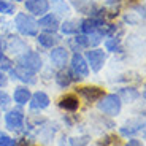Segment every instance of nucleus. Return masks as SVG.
I'll list each match as a JSON object with an SVG mask.
<instances>
[{"label":"nucleus","mask_w":146,"mask_h":146,"mask_svg":"<svg viewBox=\"0 0 146 146\" xmlns=\"http://www.w3.org/2000/svg\"><path fill=\"white\" fill-rule=\"evenodd\" d=\"M106 3L108 5H114V3H117V2H119V0H105Z\"/></svg>","instance_id":"30"},{"label":"nucleus","mask_w":146,"mask_h":146,"mask_svg":"<svg viewBox=\"0 0 146 146\" xmlns=\"http://www.w3.org/2000/svg\"><path fill=\"white\" fill-rule=\"evenodd\" d=\"M121 99L117 97V94H108L103 95L99 102V110L103 111L108 116H116L121 111Z\"/></svg>","instance_id":"2"},{"label":"nucleus","mask_w":146,"mask_h":146,"mask_svg":"<svg viewBox=\"0 0 146 146\" xmlns=\"http://www.w3.org/2000/svg\"><path fill=\"white\" fill-rule=\"evenodd\" d=\"M0 146H16V141L7 133H0Z\"/></svg>","instance_id":"25"},{"label":"nucleus","mask_w":146,"mask_h":146,"mask_svg":"<svg viewBox=\"0 0 146 146\" xmlns=\"http://www.w3.org/2000/svg\"><path fill=\"white\" fill-rule=\"evenodd\" d=\"M72 70L76 76H88L89 73V65L86 62V59L81 54H73L72 57Z\"/></svg>","instance_id":"7"},{"label":"nucleus","mask_w":146,"mask_h":146,"mask_svg":"<svg viewBox=\"0 0 146 146\" xmlns=\"http://www.w3.org/2000/svg\"><path fill=\"white\" fill-rule=\"evenodd\" d=\"M5 81H7V80H5L3 72H0V86H3V84H5Z\"/></svg>","instance_id":"29"},{"label":"nucleus","mask_w":146,"mask_h":146,"mask_svg":"<svg viewBox=\"0 0 146 146\" xmlns=\"http://www.w3.org/2000/svg\"><path fill=\"white\" fill-rule=\"evenodd\" d=\"M76 91L86 102H99L105 95V91L97 88V86H86V88H80Z\"/></svg>","instance_id":"5"},{"label":"nucleus","mask_w":146,"mask_h":146,"mask_svg":"<svg viewBox=\"0 0 146 146\" xmlns=\"http://www.w3.org/2000/svg\"><path fill=\"white\" fill-rule=\"evenodd\" d=\"M19 65L26 67V68L32 70V72L35 73V72H38V70L41 68V59L36 52L26 51L21 57H19Z\"/></svg>","instance_id":"3"},{"label":"nucleus","mask_w":146,"mask_h":146,"mask_svg":"<svg viewBox=\"0 0 146 146\" xmlns=\"http://www.w3.org/2000/svg\"><path fill=\"white\" fill-rule=\"evenodd\" d=\"M117 46H119V38H116V36H111L105 41V48L108 51H116Z\"/></svg>","instance_id":"24"},{"label":"nucleus","mask_w":146,"mask_h":146,"mask_svg":"<svg viewBox=\"0 0 146 146\" xmlns=\"http://www.w3.org/2000/svg\"><path fill=\"white\" fill-rule=\"evenodd\" d=\"M30 91L27 88H18L15 91V95H13V99L18 105H26L27 102L30 100Z\"/></svg>","instance_id":"15"},{"label":"nucleus","mask_w":146,"mask_h":146,"mask_svg":"<svg viewBox=\"0 0 146 146\" xmlns=\"http://www.w3.org/2000/svg\"><path fill=\"white\" fill-rule=\"evenodd\" d=\"M5 124L10 130H19L24 124V113L21 110H10L5 114Z\"/></svg>","instance_id":"4"},{"label":"nucleus","mask_w":146,"mask_h":146,"mask_svg":"<svg viewBox=\"0 0 146 146\" xmlns=\"http://www.w3.org/2000/svg\"><path fill=\"white\" fill-rule=\"evenodd\" d=\"M125 146H143V145L138 141V140H129L127 145H125Z\"/></svg>","instance_id":"28"},{"label":"nucleus","mask_w":146,"mask_h":146,"mask_svg":"<svg viewBox=\"0 0 146 146\" xmlns=\"http://www.w3.org/2000/svg\"><path fill=\"white\" fill-rule=\"evenodd\" d=\"M26 8L32 15H44L49 10V2L48 0H26Z\"/></svg>","instance_id":"8"},{"label":"nucleus","mask_w":146,"mask_h":146,"mask_svg":"<svg viewBox=\"0 0 146 146\" xmlns=\"http://www.w3.org/2000/svg\"><path fill=\"white\" fill-rule=\"evenodd\" d=\"M89 141L88 137H81V138H64L60 146H86Z\"/></svg>","instance_id":"21"},{"label":"nucleus","mask_w":146,"mask_h":146,"mask_svg":"<svg viewBox=\"0 0 146 146\" xmlns=\"http://www.w3.org/2000/svg\"><path fill=\"white\" fill-rule=\"evenodd\" d=\"M0 13L2 15H13L15 13V5L8 3L5 0H0Z\"/></svg>","instance_id":"23"},{"label":"nucleus","mask_w":146,"mask_h":146,"mask_svg":"<svg viewBox=\"0 0 146 146\" xmlns=\"http://www.w3.org/2000/svg\"><path fill=\"white\" fill-rule=\"evenodd\" d=\"M76 43H80L81 46H89V38L86 35H76Z\"/></svg>","instance_id":"27"},{"label":"nucleus","mask_w":146,"mask_h":146,"mask_svg":"<svg viewBox=\"0 0 146 146\" xmlns=\"http://www.w3.org/2000/svg\"><path fill=\"white\" fill-rule=\"evenodd\" d=\"M86 57H88V65H91V68L94 72H100V68L105 64V52L102 49H92V51L86 52Z\"/></svg>","instance_id":"6"},{"label":"nucleus","mask_w":146,"mask_h":146,"mask_svg":"<svg viewBox=\"0 0 146 146\" xmlns=\"http://www.w3.org/2000/svg\"><path fill=\"white\" fill-rule=\"evenodd\" d=\"M36 24H38L43 30H46V32H49V33L56 32V30L59 29V19H57V16H54V15H44L43 18L40 19V22H36Z\"/></svg>","instance_id":"10"},{"label":"nucleus","mask_w":146,"mask_h":146,"mask_svg":"<svg viewBox=\"0 0 146 146\" xmlns=\"http://www.w3.org/2000/svg\"><path fill=\"white\" fill-rule=\"evenodd\" d=\"M103 22L99 21V19H84L83 22H81V30H83L86 35H91V33H95L97 30H99V27L102 26Z\"/></svg>","instance_id":"14"},{"label":"nucleus","mask_w":146,"mask_h":146,"mask_svg":"<svg viewBox=\"0 0 146 146\" xmlns=\"http://www.w3.org/2000/svg\"><path fill=\"white\" fill-rule=\"evenodd\" d=\"M0 46H2V44H0Z\"/></svg>","instance_id":"32"},{"label":"nucleus","mask_w":146,"mask_h":146,"mask_svg":"<svg viewBox=\"0 0 146 146\" xmlns=\"http://www.w3.org/2000/svg\"><path fill=\"white\" fill-rule=\"evenodd\" d=\"M16 22V29L26 36H33L36 35V30H38V24L32 16H27L26 13H18L15 19Z\"/></svg>","instance_id":"1"},{"label":"nucleus","mask_w":146,"mask_h":146,"mask_svg":"<svg viewBox=\"0 0 146 146\" xmlns=\"http://www.w3.org/2000/svg\"><path fill=\"white\" fill-rule=\"evenodd\" d=\"M10 105V95L5 91H0V110H5Z\"/></svg>","instance_id":"26"},{"label":"nucleus","mask_w":146,"mask_h":146,"mask_svg":"<svg viewBox=\"0 0 146 146\" xmlns=\"http://www.w3.org/2000/svg\"><path fill=\"white\" fill-rule=\"evenodd\" d=\"M36 40H38V43L41 44V46H44V48H52V46H56V44H57V36L56 35H52V33H40V35H38V38H36Z\"/></svg>","instance_id":"17"},{"label":"nucleus","mask_w":146,"mask_h":146,"mask_svg":"<svg viewBox=\"0 0 146 146\" xmlns=\"http://www.w3.org/2000/svg\"><path fill=\"white\" fill-rule=\"evenodd\" d=\"M143 127H145V124H143V122H138V121H135V122H129V124L124 125V127H121V133L125 135V137H129V135L137 133L138 130H141Z\"/></svg>","instance_id":"18"},{"label":"nucleus","mask_w":146,"mask_h":146,"mask_svg":"<svg viewBox=\"0 0 146 146\" xmlns=\"http://www.w3.org/2000/svg\"><path fill=\"white\" fill-rule=\"evenodd\" d=\"M51 7H52V10L56 11V13H59V15H68V11H70V8H68V5L65 3V0H51Z\"/></svg>","instance_id":"20"},{"label":"nucleus","mask_w":146,"mask_h":146,"mask_svg":"<svg viewBox=\"0 0 146 146\" xmlns=\"http://www.w3.org/2000/svg\"><path fill=\"white\" fill-rule=\"evenodd\" d=\"M13 75H15L18 80H21L22 83H35V73L32 72V70L26 68V67H22V65H18L15 67V70H13Z\"/></svg>","instance_id":"11"},{"label":"nucleus","mask_w":146,"mask_h":146,"mask_svg":"<svg viewBox=\"0 0 146 146\" xmlns=\"http://www.w3.org/2000/svg\"><path fill=\"white\" fill-rule=\"evenodd\" d=\"M67 57H68V52H67L65 48H54L51 51V60H52V64L57 65V67L65 65Z\"/></svg>","instance_id":"12"},{"label":"nucleus","mask_w":146,"mask_h":146,"mask_svg":"<svg viewBox=\"0 0 146 146\" xmlns=\"http://www.w3.org/2000/svg\"><path fill=\"white\" fill-rule=\"evenodd\" d=\"M30 108L32 110H44L48 105H49V97H48L44 92L38 91L33 95H30Z\"/></svg>","instance_id":"9"},{"label":"nucleus","mask_w":146,"mask_h":146,"mask_svg":"<svg viewBox=\"0 0 146 146\" xmlns=\"http://www.w3.org/2000/svg\"><path fill=\"white\" fill-rule=\"evenodd\" d=\"M15 2H21V0H15Z\"/></svg>","instance_id":"31"},{"label":"nucleus","mask_w":146,"mask_h":146,"mask_svg":"<svg viewBox=\"0 0 146 146\" xmlns=\"http://www.w3.org/2000/svg\"><path fill=\"white\" fill-rule=\"evenodd\" d=\"M60 29H62V32L65 33V35H70V33H76L78 30V24L75 21H65L62 24V26H59Z\"/></svg>","instance_id":"22"},{"label":"nucleus","mask_w":146,"mask_h":146,"mask_svg":"<svg viewBox=\"0 0 146 146\" xmlns=\"http://www.w3.org/2000/svg\"><path fill=\"white\" fill-rule=\"evenodd\" d=\"M73 73L68 72V70H62V72L57 73V76H56V81H57V84L60 86V88H67L70 83L73 81Z\"/></svg>","instance_id":"19"},{"label":"nucleus","mask_w":146,"mask_h":146,"mask_svg":"<svg viewBox=\"0 0 146 146\" xmlns=\"http://www.w3.org/2000/svg\"><path fill=\"white\" fill-rule=\"evenodd\" d=\"M121 100H124V102H129V103H132L133 100H137L140 97V94H138V91L137 89H133V88H124V89H121V92H119V95H117Z\"/></svg>","instance_id":"16"},{"label":"nucleus","mask_w":146,"mask_h":146,"mask_svg":"<svg viewBox=\"0 0 146 146\" xmlns=\"http://www.w3.org/2000/svg\"><path fill=\"white\" fill-rule=\"evenodd\" d=\"M78 105H80V102H78V99L75 95H65V97H62L59 100V106L62 110H65V111H76Z\"/></svg>","instance_id":"13"}]
</instances>
